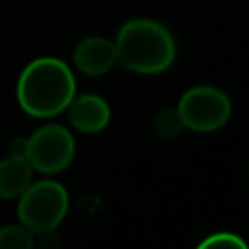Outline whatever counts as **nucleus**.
Returning a JSON list of instances; mask_svg holds the SVG:
<instances>
[{
  "label": "nucleus",
  "mask_w": 249,
  "mask_h": 249,
  "mask_svg": "<svg viewBox=\"0 0 249 249\" xmlns=\"http://www.w3.org/2000/svg\"><path fill=\"white\" fill-rule=\"evenodd\" d=\"M68 212L66 189L51 179L31 181L18 196V218L33 233L56 230Z\"/></svg>",
  "instance_id": "7ed1b4c3"
},
{
  "label": "nucleus",
  "mask_w": 249,
  "mask_h": 249,
  "mask_svg": "<svg viewBox=\"0 0 249 249\" xmlns=\"http://www.w3.org/2000/svg\"><path fill=\"white\" fill-rule=\"evenodd\" d=\"M8 154L10 156H18V158H25L27 154V138L18 136L8 144Z\"/></svg>",
  "instance_id": "f8f14e48"
},
{
  "label": "nucleus",
  "mask_w": 249,
  "mask_h": 249,
  "mask_svg": "<svg viewBox=\"0 0 249 249\" xmlns=\"http://www.w3.org/2000/svg\"><path fill=\"white\" fill-rule=\"evenodd\" d=\"M177 111L187 128L196 132H212L228 123L231 103L230 97L214 86H195L181 95Z\"/></svg>",
  "instance_id": "20e7f679"
},
{
  "label": "nucleus",
  "mask_w": 249,
  "mask_h": 249,
  "mask_svg": "<svg viewBox=\"0 0 249 249\" xmlns=\"http://www.w3.org/2000/svg\"><path fill=\"white\" fill-rule=\"evenodd\" d=\"M33 181V167L25 158L6 156L0 160V198H18Z\"/></svg>",
  "instance_id": "6e6552de"
},
{
  "label": "nucleus",
  "mask_w": 249,
  "mask_h": 249,
  "mask_svg": "<svg viewBox=\"0 0 249 249\" xmlns=\"http://www.w3.org/2000/svg\"><path fill=\"white\" fill-rule=\"evenodd\" d=\"M183 128H185V124H183V119H181L177 107L175 109L165 107V109L158 111L152 119V132L160 140H165V142L177 140L181 136Z\"/></svg>",
  "instance_id": "1a4fd4ad"
},
{
  "label": "nucleus",
  "mask_w": 249,
  "mask_h": 249,
  "mask_svg": "<svg viewBox=\"0 0 249 249\" xmlns=\"http://www.w3.org/2000/svg\"><path fill=\"white\" fill-rule=\"evenodd\" d=\"M64 111H66L68 123L76 130L88 132V134L103 130L111 121L109 103L101 95H95V93L74 95Z\"/></svg>",
  "instance_id": "423d86ee"
},
{
  "label": "nucleus",
  "mask_w": 249,
  "mask_h": 249,
  "mask_svg": "<svg viewBox=\"0 0 249 249\" xmlns=\"http://www.w3.org/2000/svg\"><path fill=\"white\" fill-rule=\"evenodd\" d=\"M198 247H218V249H243L247 247V243L237 235V233H231V231H216V233H210L206 239L200 241Z\"/></svg>",
  "instance_id": "9b49d317"
},
{
  "label": "nucleus",
  "mask_w": 249,
  "mask_h": 249,
  "mask_svg": "<svg viewBox=\"0 0 249 249\" xmlns=\"http://www.w3.org/2000/svg\"><path fill=\"white\" fill-rule=\"evenodd\" d=\"M117 62L136 74H160L175 60V41L158 21L136 18L126 21L115 39Z\"/></svg>",
  "instance_id": "f03ea898"
},
{
  "label": "nucleus",
  "mask_w": 249,
  "mask_h": 249,
  "mask_svg": "<svg viewBox=\"0 0 249 249\" xmlns=\"http://www.w3.org/2000/svg\"><path fill=\"white\" fill-rule=\"evenodd\" d=\"M117 62V47L115 41L105 37H86L74 49V64L82 74L101 76L109 72Z\"/></svg>",
  "instance_id": "0eeeda50"
},
{
  "label": "nucleus",
  "mask_w": 249,
  "mask_h": 249,
  "mask_svg": "<svg viewBox=\"0 0 249 249\" xmlns=\"http://www.w3.org/2000/svg\"><path fill=\"white\" fill-rule=\"evenodd\" d=\"M35 245V233L21 222L0 228V249H31Z\"/></svg>",
  "instance_id": "9d476101"
},
{
  "label": "nucleus",
  "mask_w": 249,
  "mask_h": 249,
  "mask_svg": "<svg viewBox=\"0 0 249 249\" xmlns=\"http://www.w3.org/2000/svg\"><path fill=\"white\" fill-rule=\"evenodd\" d=\"M76 95V80L66 62L54 56L31 60L19 74L16 97L19 107L39 119L54 117Z\"/></svg>",
  "instance_id": "f257e3e1"
},
{
  "label": "nucleus",
  "mask_w": 249,
  "mask_h": 249,
  "mask_svg": "<svg viewBox=\"0 0 249 249\" xmlns=\"http://www.w3.org/2000/svg\"><path fill=\"white\" fill-rule=\"evenodd\" d=\"M76 152L74 136L62 124H43L31 136H27L25 160L33 171L43 175H56L64 171Z\"/></svg>",
  "instance_id": "39448f33"
}]
</instances>
